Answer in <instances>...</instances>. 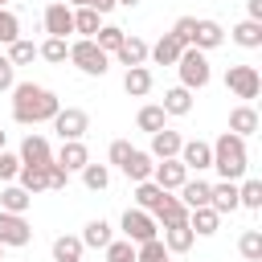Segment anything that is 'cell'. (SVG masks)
<instances>
[{
    "label": "cell",
    "mask_w": 262,
    "mask_h": 262,
    "mask_svg": "<svg viewBox=\"0 0 262 262\" xmlns=\"http://www.w3.org/2000/svg\"><path fill=\"white\" fill-rule=\"evenodd\" d=\"M57 111H61V98L49 86H37V82H16L12 86V119L16 123H25V127L53 123Z\"/></svg>",
    "instance_id": "1"
},
{
    "label": "cell",
    "mask_w": 262,
    "mask_h": 262,
    "mask_svg": "<svg viewBox=\"0 0 262 262\" xmlns=\"http://www.w3.org/2000/svg\"><path fill=\"white\" fill-rule=\"evenodd\" d=\"M213 168L221 172V180H242L246 176V168H250V151H246V139H237V135H229V131H221L213 143Z\"/></svg>",
    "instance_id": "2"
},
{
    "label": "cell",
    "mask_w": 262,
    "mask_h": 262,
    "mask_svg": "<svg viewBox=\"0 0 262 262\" xmlns=\"http://www.w3.org/2000/svg\"><path fill=\"white\" fill-rule=\"evenodd\" d=\"M176 70H180V86H184V90H205V86H209V78H213V70H209V57H205L201 49H192V45L180 53Z\"/></svg>",
    "instance_id": "3"
},
{
    "label": "cell",
    "mask_w": 262,
    "mask_h": 262,
    "mask_svg": "<svg viewBox=\"0 0 262 262\" xmlns=\"http://www.w3.org/2000/svg\"><path fill=\"white\" fill-rule=\"evenodd\" d=\"M70 61H74L82 74H90V78H102V74L111 70V53H102L90 37H82V41L70 45Z\"/></svg>",
    "instance_id": "4"
},
{
    "label": "cell",
    "mask_w": 262,
    "mask_h": 262,
    "mask_svg": "<svg viewBox=\"0 0 262 262\" xmlns=\"http://www.w3.org/2000/svg\"><path fill=\"white\" fill-rule=\"evenodd\" d=\"M225 90H229L233 98L250 102V98H258V90H262V74H258L254 66H229V70H225Z\"/></svg>",
    "instance_id": "5"
},
{
    "label": "cell",
    "mask_w": 262,
    "mask_h": 262,
    "mask_svg": "<svg viewBox=\"0 0 262 262\" xmlns=\"http://www.w3.org/2000/svg\"><path fill=\"white\" fill-rule=\"evenodd\" d=\"M119 225H123V237H127L131 246H143V242L160 237V225H156V217H151V213H143V209H127Z\"/></svg>",
    "instance_id": "6"
},
{
    "label": "cell",
    "mask_w": 262,
    "mask_h": 262,
    "mask_svg": "<svg viewBox=\"0 0 262 262\" xmlns=\"http://www.w3.org/2000/svg\"><path fill=\"white\" fill-rule=\"evenodd\" d=\"M53 131L61 135V143H70V139H82V135L90 131V115H86L82 106H61V111L53 115Z\"/></svg>",
    "instance_id": "7"
},
{
    "label": "cell",
    "mask_w": 262,
    "mask_h": 262,
    "mask_svg": "<svg viewBox=\"0 0 262 262\" xmlns=\"http://www.w3.org/2000/svg\"><path fill=\"white\" fill-rule=\"evenodd\" d=\"M29 242H33V225H29L20 213H4V209H0V246L20 250V246H29Z\"/></svg>",
    "instance_id": "8"
},
{
    "label": "cell",
    "mask_w": 262,
    "mask_h": 262,
    "mask_svg": "<svg viewBox=\"0 0 262 262\" xmlns=\"http://www.w3.org/2000/svg\"><path fill=\"white\" fill-rule=\"evenodd\" d=\"M45 33L49 37H61V41H66V33H74V8L66 0L45 4Z\"/></svg>",
    "instance_id": "9"
},
{
    "label": "cell",
    "mask_w": 262,
    "mask_h": 262,
    "mask_svg": "<svg viewBox=\"0 0 262 262\" xmlns=\"http://www.w3.org/2000/svg\"><path fill=\"white\" fill-rule=\"evenodd\" d=\"M176 160H180L188 172H205V168H213V147H209L205 139H184Z\"/></svg>",
    "instance_id": "10"
},
{
    "label": "cell",
    "mask_w": 262,
    "mask_h": 262,
    "mask_svg": "<svg viewBox=\"0 0 262 262\" xmlns=\"http://www.w3.org/2000/svg\"><path fill=\"white\" fill-rule=\"evenodd\" d=\"M20 164H33V168H45V164H53V147H49V139L45 135H25V143H20Z\"/></svg>",
    "instance_id": "11"
},
{
    "label": "cell",
    "mask_w": 262,
    "mask_h": 262,
    "mask_svg": "<svg viewBox=\"0 0 262 262\" xmlns=\"http://www.w3.org/2000/svg\"><path fill=\"white\" fill-rule=\"evenodd\" d=\"M184 180H188V168H184L180 160H160V164L151 168V184H160L164 192H176Z\"/></svg>",
    "instance_id": "12"
},
{
    "label": "cell",
    "mask_w": 262,
    "mask_h": 262,
    "mask_svg": "<svg viewBox=\"0 0 262 262\" xmlns=\"http://www.w3.org/2000/svg\"><path fill=\"white\" fill-rule=\"evenodd\" d=\"M258 127H262V119H258V111H254L250 102H237V106L229 111V135H237V139H250Z\"/></svg>",
    "instance_id": "13"
},
{
    "label": "cell",
    "mask_w": 262,
    "mask_h": 262,
    "mask_svg": "<svg viewBox=\"0 0 262 262\" xmlns=\"http://www.w3.org/2000/svg\"><path fill=\"white\" fill-rule=\"evenodd\" d=\"M53 164H61L66 172H82V168L90 164V151H86L82 139H70V143H61V147L53 151Z\"/></svg>",
    "instance_id": "14"
},
{
    "label": "cell",
    "mask_w": 262,
    "mask_h": 262,
    "mask_svg": "<svg viewBox=\"0 0 262 262\" xmlns=\"http://www.w3.org/2000/svg\"><path fill=\"white\" fill-rule=\"evenodd\" d=\"M221 41H225V29H221L217 20H209V16H201V20H196V29H192V49L209 53V49H217Z\"/></svg>",
    "instance_id": "15"
},
{
    "label": "cell",
    "mask_w": 262,
    "mask_h": 262,
    "mask_svg": "<svg viewBox=\"0 0 262 262\" xmlns=\"http://www.w3.org/2000/svg\"><path fill=\"white\" fill-rule=\"evenodd\" d=\"M209 209H213L217 217H225V213L242 209V205H237V184H233V180H221V184H213V188H209Z\"/></svg>",
    "instance_id": "16"
},
{
    "label": "cell",
    "mask_w": 262,
    "mask_h": 262,
    "mask_svg": "<svg viewBox=\"0 0 262 262\" xmlns=\"http://www.w3.org/2000/svg\"><path fill=\"white\" fill-rule=\"evenodd\" d=\"M123 168V176L131 180V184H139V180H151V168H156V160L147 156V151H139V147H131V156L119 164Z\"/></svg>",
    "instance_id": "17"
},
{
    "label": "cell",
    "mask_w": 262,
    "mask_h": 262,
    "mask_svg": "<svg viewBox=\"0 0 262 262\" xmlns=\"http://www.w3.org/2000/svg\"><path fill=\"white\" fill-rule=\"evenodd\" d=\"M180 53H184V45H180L172 33H164L156 45H147V57H151L156 66H176V61H180Z\"/></svg>",
    "instance_id": "18"
},
{
    "label": "cell",
    "mask_w": 262,
    "mask_h": 262,
    "mask_svg": "<svg viewBox=\"0 0 262 262\" xmlns=\"http://www.w3.org/2000/svg\"><path fill=\"white\" fill-rule=\"evenodd\" d=\"M180 143H184L180 131H168V127H164V131L151 135V151H147V156H151V160H176V156H180Z\"/></svg>",
    "instance_id": "19"
},
{
    "label": "cell",
    "mask_w": 262,
    "mask_h": 262,
    "mask_svg": "<svg viewBox=\"0 0 262 262\" xmlns=\"http://www.w3.org/2000/svg\"><path fill=\"white\" fill-rule=\"evenodd\" d=\"M209 188H213V184L196 176V180H184L176 192H180V205H184V209H205V205H209Z\"/></svg>",
    "instance_id": "20"
},
{
    "label": "cell",
    "mask_w": 262,
    "mask_h": 262,
    "mask_svg": "<svg viewBox=\"0 0 262 262\" xmlns=\"http://www.w3.org/2000/svg\"><path fill=\"white\" fill-rule=\"evenodd\" d=\"M151 217H156V225H164V229H168V225H184V221H188V209L180 205V196H172V192H168Z\"/></svg>",
    "instance_id": "21"
},
{
    "label": "cell",
    "mask_w": 262,
    "mask_h": 262,
    "mask_svg": "<svg viewBox=\"0 0 262 262\" xmlns=\"http://www.w3.org/2000/svg\"><path fill=\"white\" fill-rule=\"evenodd\" d=\"M111 242H115V229H111L102 217L86 221V229H82V246H86V250H106Z\"/></svg>",
    "instance_id": "22"
},
{
    "label": "cell",
    "mask_w": 262,
    "mask_h": 262,
    "mask_svg": "<svg viewBox=\"0 0 262 262\" xmlns=\"http://www.w3.org/2000/svg\"><path fill=\"white\" fill-rule=\"evenodd\" d=\"M160 242H164V250H168V254H188V250H192V242H196V233H192V229H188V221H184V225H168Z\"/></svg>",
    "instance_id": "23"
},
{
    "label": "cell",
    "mask_w": 262,
    "mask_h": 262,
    "mask_svg": "<svg viewBox=\"0 0 262 262\" xmlns=\"http://www.w3.org/2000/svg\"><path fill=\"white\" fill-rule=\"evenodd\" d=\"M127 70H135V66H147V41L143 37H123V45H119V53H115Z\"/></svg>",
    "instance_id": "24"
},
{
    "label": "cell",
    "mask_w": 262,
    "mask_h": 262,
    "mask_svg": "<svg viewBox=\"0 0 262 262\" xmlns=\"http://www.w3.org/2000/svg\"><path fill=\"white\" fill-rule=\"evenodd\" d=\"M135 127H139V131H147V135L164 131V127H168V115H164V106H160V102H147V106H139V115H135Z\"/></svg>",
    "instance_id": "25"
},
{
    "label": "cell",
    "mask_w": 262,
    "mask_h": 262,
    "mask_svg": "<svg viewBox=\"0 0 262 262\" xmlns=\"http://www.w3.org/2000/svg\"><path fill=\"white\" fill-rule=\"evenodd\" d=\"M29 205H33V196H29L20 184H4V188H0V209H4V213H20V217H25Z\"/></svg>",
    "instance_id": "26"
},
{
    "label": "cell",
    "mask_w": 262,
    "mask_h": 262,
    "mask_svg": "<svg viewBox=\"0 0 262 262\" xmlns=\"http://www.w3.org/2000/svg\"><path fill=\"white\" fill-rule=\"evenodd\" d=\"M217 225H221V217H217L209 205H205V209H188V229H192L196 237H213Z\"/></svg>",
    "instance_id": "27"
},
{
    "label": "cell",
    "mask_w": 262,
    "mask_h": 262,
    "mask_svg": "<svg viewBox=\"0 0 262 262\" xmlns=\"http://www.w3.org/2000/svg\"><path fill=\"white\" fill-rule=\"evenodd\" d=\"M123 90H127L131 98H143V94H151V70H147V66H135V70H127V74H123Z\"/></svg>",
    "instance_id": "28"
},
{
    "label": "cell",
    "mask_w": 262,
    "mask_h": 262,
    "mask_svg": "<svg viewBox=\"0 0 262 262\" xmlns=\"http://www.w3.org/2000/svg\"><path fill=\"white\" fill-rule=\"evenodd\" d=\"M160 106H164V115H176V119H180V115L192 111V90L172 86V90H164V102H160Z\"/></svg>",
    "instance_id": "29"
},
{
    "label": "cell",
    "mask_w": 262,
    "mask_h": 262,
    "mask_svg": "<svg viewBox=\"0 0 262 262\" xmlns=\"http://www.w3.org/2000/svg\"><path fill=\"white\" fill-rule=\"evenodd\" d=\"M164 196H168V192H164L160 184H151V180H139V184H135V209H143V213H156Z\"/></svg>",
    "instance_id": "30"
},
{
    "label": "cell",
    "mask_w": 262,
    "mask_h": 262,
    "mask_svg": "<svg viewBox=\"0 0 262 262\" xmlns=\"http://www.w3.org/2000/svg\"><path fill=\"white\" fill-rule=\"evenodd\" d=\"M82 237H74V233H61V237H53V262H82Z\"/></svg>",
    "instance_id": "31"
},
{
    "label": "cell",
    "mask_w": 262,
    "mask_h": 262,
    "mask_svg": "<svg viewBox=\"0 0 262 262\" xmlns=\"http://www.w3.org/2000/svg\"><path fill=\"white\" fill-rule=\"evenodd\" d=\"M242 49H262V20H242V25H233V33H229Z\"/></svg>",
    "instance_id": "32"
},
{
    "label": "cell",
    "mask_w": 262,
    "mask_h": 262,
    "mask_svg": "<svg viewBox=\"0 0 262 262\" xmlns=\"http://www.w3.org/2000/svg\"><path fill=\"white\" fill-rule=\"evenodd\" d=\"M16 184H20L29 196H37V192H45V188H49V180H45V168H33V164H20V172H16Z\"/></svg>",
    "instance_id": "33"
},
{
    "label": "cell",
    "mask_w": 262,
    "mask_h": 262,
    "mask_svg": "<svg viewBox=\"0 0 262 262\" xmlns=\"http://www.w3.org/2000/svg\"><path fill=\"white\" fill-rule=\"evenodd\" d=\"M123 37H127V33H123L119 25H102V29H98V33L90 37V41H94V45H98L102 53H119V45H123Z\"/></svg>",
    "instance_id": "34"
},
{
    "label": "cell",
    "mask_w": 262,
    "mask_h": 262,
    "mask_svg": "<svg viewBox=\"0 0 262 262\" xmlns=\"http://www.w3.org/2000/svg\"><path fill=\"white\" fill-rule=\"evenodd\" d=\"M102 29V16L94 12V8H74V33H82V37H94Z\"/></svg>",
    "instance_id": "35"
},
{
    "label": "cell",
    "mask_w": 262,
    "mask_h": 262,
    "mask_svg": "<svg viewBox=\"0 0 262 262\" xmlns=\"http://www.w3.org/2000/svg\"><path fill=\"white\" fill-rule=\"evenodd\" d=\"M37 57H45V61H53V66H61V61L70 57V45H66L61 37H45V41L37 45Z\"/></svg>",
    "instance_id": "36"
},
{
    "label": "cell",
    "mask_w": 262,
    "mask_h": 262,
    "mask_svg": "<svg viewBox=\"0 0 262 262\" xmlns=\"http://www.w3.org/2000/svg\"><path fill=\"white\" fill-rule=\"evenodd\" d=\"M82 184H86L90 192H102V188L111 184V168H106V164H86V168H82Z\"/></svg>",
    "instance_id": "37"
},
{
    "label": "cell",
    "mask_w": 262,
    "mask_h": 262,
    "mask_svg": "<svg viewBox=\"0 0 262 262\" xmlns=\"http://www.w3.org/2000/svg\"><path fill=\"white\" fill-rule=\"evenodd\" d=\"M237 250H242L246 262H262V229H246L237 237Z\"/></svg>",
    "instance_id": "38"
},
{
    "label": "cell",
    "mask_w": 262,
    "mask_h": 262,
    "mask_svg": "<svg viewBox=\"0 0 262 262\" xmlns=\"http://www.w3.org/2000/svg\"><path fill=\"white\" fill-rule=\"evenodd\" d=\"M237 205L242 209H262V180H242L237 184Z\"/></svg>",
    "instance_id": "39"
},
{
    "label": "cell",
    "mask_w": 262,
    "mask_h": 262,
    "mask_svg": "<svg viewBox=\"0 0 262 262\" xmlns=\"http://www.w3.org/2000/svg\"><path fill=\"white\" fill-rule=\"evenodd\" d=\"M135 262H172V254L164 250V242H160V237H151V242L135 246Z\"/></svg>",
    "instance_id": "40"
},
{
    "label": "cell",
    "mask_w": 262,
    "mask_h": 262,
    "mask_svg": "<svg viewBox=\"0 0 262 262\" xmlns=\"http://www.w3.org/2000/svg\"><path fill=\"white\" fill-rule=\"evenodd\" d=\"M33 57H37V45H33V41L16 37V41L8 45V61H12V66H33Z\"/></svg>",
    "instance_id": "41"
},
{
    "label": "cell",
    "mask_w": 262,
    "mask_h": 262,
    "mask_svg": "<svg viewBox=\"0 0 262 262\" xmlns=\"http://www.w3.org/2000/svg\"><path fill=\"white\" fill-rule=\"evenodd\" d=\"M102 254H106V262H135V246H131L127 237H115Z\"/></svg>",
    "instance_id": "42"
},
{
    "label": "cell",
    "mask_w": 262,
    "mask_h": 262,
    "mask_svg": "<svg viewBox=\"0 0 262 262\" xmlns=\"http://www.w3.org/2000/svg\"><path fill=\"white\" fill-rule=\"evenodd\" d=\"M16 37H20V20H16V12L0 8V45H12Z\"/></svg>",
    "instance_id": "43"
},
{
    "label": "cell",
    "mask_w": 262,
    "mask_h": 262,
    "mask_svg": "<svg viewBox=\"0 0 262 262\" xmlns=\"http://www.w3.org/2000/svg\"><path fill=\"white\" fill-rule=\"evenodd\" d=\"M16 172H20V156H16V151H0V180L12 184Z\"/></svg>",
    "instance_id": "44"
},
{
    "label": "cell",
    "mask_w": 262,
    "mask_h": 262,
    "mask_svg": "<svg viewBox=\"0 0 262 262\" xmlns=\"http://www.w3.org/2000/svg\"><path fill=\"white\" fill-rule=\"evenodd\" d=\"M192 29H196V16H180V20L172 25V37L188 49V45H192Z\"/></svg>",
    "instance_id": "45"
},
{
    "label": "cell",
    "mask_w": 262,
    "mask_h": 262,
    "mask_svg": "<svg viewBox=\"0 0 262 262\" xmlns=\"http://www.w3.org/2000/svg\"><path fill=\"white\" fill-rule=\"evenodd\" d=\"M45 180H49V188H66L70 184V172L61 164H45Z\"/></svg>",
    "instance_id": "46"
},
{
    "label": "cell",
    "mask_w": 262,
    "mask_h": 262,
    "mask_svg": "<svg viewBox=\"0 0 262 262\" xmlns=\"http://www.w3.org/2000/svg\"><path fill=\"white\" fill-rule=\"evenodd\" d=\"M12 86H16V66H12L8 57H0V94L12 90Z\"/></svg>",
    "instance_id": "47"
},
{
    "label": "cell",
    "mask_w": 262,
    "mask_h": 262,
    "mask_svg": "<svg viewBox=\"0 0 262 262\" xmlns=\"http://www.w3.org/2000/svg\"><path fill=\"white\" fill-rule=\"evenodd\" d=\"M106 156H111V164H123V160H127V156H131V143H127V139H115V143H111V151H106Z\"/></svg>",
    "instance_id": "48"
},
{
    "label": "cell",
    "mask_w": 262,
    "mask_h": 262,
    "mask_svg": "<svg viewBox=\"0 0 262 262\" xmlns=\"http://www.w3.org/2000/svg\"><path fill=\"white\" fill-rule=\"evenodd\" d=\"M246 20H262V0H246Z\"/></svg>",
    "instance_id": "49"
},
{
    "label": "cell",
    "mask_w": 262,
    "mask_h": 262,
    "mask_svg": "<svg viewBox=\"0 0 262 262\" xmlns=\"http://www.w3.org/2000/svg\"><path fill=\"white\" fill-rule=\"evenodd\" d=\"M66 4H70V8H86L90 0H66Z\"/></svg>",
    "instance_id": "50"
},
{
    "label": "cell",
    "mask_w": 262,
    "mask_h": 262,
    "mask_svg": "<svg viewBox=\"0 0 262 262\" xmlns=\"http://www.w3.org/2000/svg\"><path fill=\"white\" fill-rule=\"evenodd\" d=\"M115 4H123V8H135V4H139V0H115Z\"/></svg>",
    "instance_id": "51"
},
{
    "label": "cell",
    "mask_w": 262,
    "mask_h": 262,
    "mask_svg": "<svg viewBox=\"0 0 262 262\" xmlns=\"http://www.w3.org/2000/svg\"><path fill=\"white\" fill-rule=\"evenodd\" d=\"M4 143H8V131H0V151H4Z\"/></svg>",
    "instance_id": "52"
},
{
    "label": "cell",
    "mask_w": 262,
    "mask_h": 262,
    "mask_svg": "<svg viewBox=\"0 0 262 262\" xmlns=\"http://www.w3.org/2000/svg\"><path fill=\"white\" fill-rule=\"evenodd\" d=\"M0 262H4V246H0Z\"/></svg>",
    "instance_id": "53"
},
{
    "label": "cell",
    "mask_w": 262,
    "mask_h": 262,
    "mask_svg": "<svg viewBox=\"0 0 262 262\" xmlns=\"http://www.w3.org/2000/svg\"><path fill=\"white\" fill-rule=\"evenodd\" d=\"M4 4H8V0H0V8H4Z\"/></svg>",
    "instance_id": "54"
}]
</instances>
